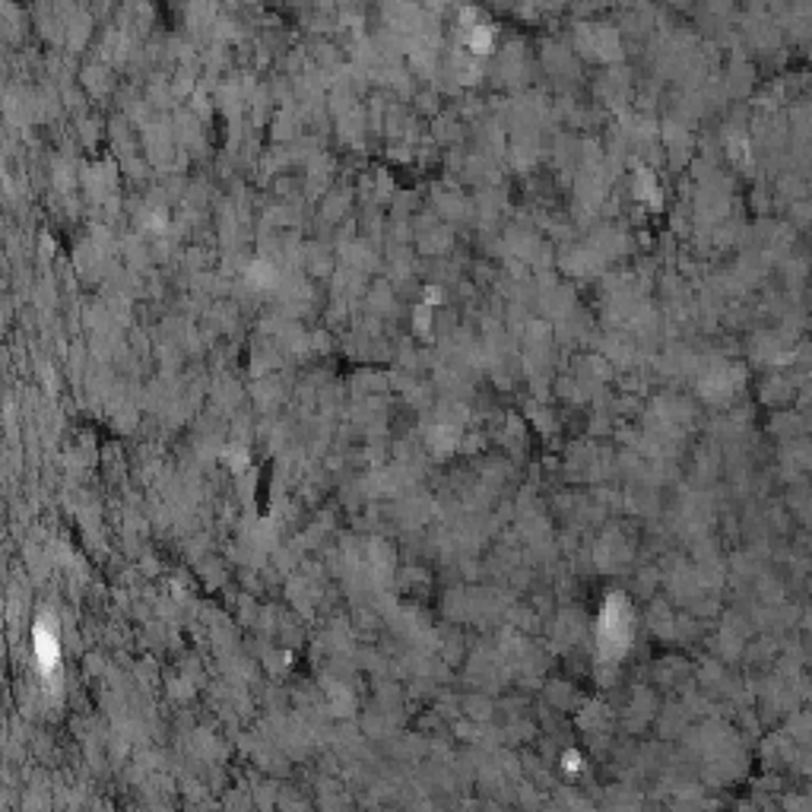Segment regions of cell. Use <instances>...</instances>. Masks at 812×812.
<instances>
[{
  "mask_svg": "<svg viewBox=\"0 0 812 812\" xmlns=\"http://www.w3.org/2000/svg\"><path fill=\"white\" fill-rule=\"evenodd\" d=\"M600 641H603V647H612V651H622V647L629 645V612H625L622 606H616V600L606 603Z\"/></svg>",
  "mask_w": 812,
  "mask_h": 812,
  "instance_id": "cell-1",
  "label": "cell"
},
{
  "mask_svg": "<svg viewBox=\"0 0 812 812\" xmlns=\"http://www.w3.org/2000/svg\"><path fill=\"white\" fill-rule=\"evenodd\" d=\"M35 651H39V660L45 670H51V666H58V641H54V635H48V631H35Z\"/></svg>",
  "mask_w": 812,
  "mask_h": 812,
  "instance_id": "cell-2",
  "label": "cell"
}]
</instances>
